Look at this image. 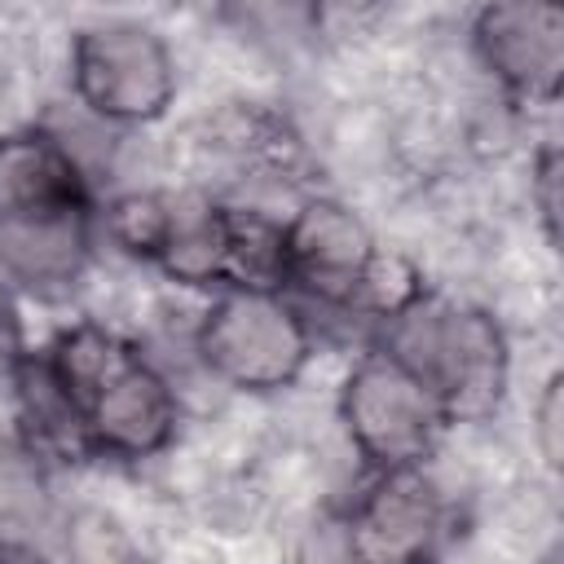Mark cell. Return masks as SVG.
Segmentation results:
<instances>
[{"label": "cell", "mask_w": 564, "mask_h": 564, "mask_svg": "<svg viewBox=\"0 0 564 564\" xmlns=\"http://www.w3.org/2000/svg\"><path fill=\"white\" fill-rule=\"evenodd\" d=\"M97 247L93 172L48 128L0 132V278L13 291L66 295Z\"/></svg>", "instance_id": "cell-1"}, {"label": "cell", "mask_w": 564, "mask_h": 564, "mask_svg": "<svg viewBox=\"0 0 564 564\" xmlns=\"http://www.w3.org/2000/svg\"><path fill=\"white\" fill-rule=\"evenodd\" d=\"M40 366L70 401L93 458L145 463L176 441V388L128 335L75 322L40 352Z\"/></svg>", "instance_id": "cell-2"}, {"label": "cell", "mask_w": 564, "mask_h": 564, "mask_svg": "<svg viewBox=\"0 0 564 564\" xmlns=\"http://www.w3.org/2000/svg\"><path fill=\"white\" fill-rule=\"evenodd\" d=\"M375 348L392 352L441 405L445 423H485L507 397L511 348L502 322L467 300L427 291L414 308L379 326Z\"/></svg>", "instance_id": "cell-3"}, {"label": "cell", "mask_w": 564, "mask_h": 564, "mask_svg": "<svg viewBox=\"0 0 564 564\" xmlns=\"http://www.w3.org/2000/svg\"><path fill=\"white\" fill-rule=\"evenodd\" d=\"M317 352L313 322L286 291H216L194 326L198 366L234 392H282Z\"/></svg>", "instance_id": "cell-4"}, {"label": "cell", "mask_w": 564, "mask_h": 564, "mask_svg": "<svg viewBox=\"0 0 564 564\" xmlns=\"http://www.w3.org/2000/svg\"><path fill=\"white\" fill-rule=\"evenodd\" d=\"M66 79L75 106L101 128H141L172 110L181 75L172 44L132 18L88 22L70 35Z\"/></svg>", "instance_id": "cell-5"}, {"label": "cell", "mask_w": 564, "mask_h": 564, "mask_svg": "<svg viewBox=\"0 0 564 564\" xmlns=\"http://www.w3.org/2000/svg\"><path fill=\"white\" fill-rule=\"evenodd\" d=\"M339 423L366 476L423 467L445 436L436 397L383 348H366L339 383Z\"/></svg>", "instance_id": "cell-6"}, {"label": "cell", "mask_w": 564, "mask_h": 564, "mask_svg": "<svg viewBox=\"0 0 564 564\" xmlns=\"http://www.w3.org/2000/svg\"><path fill=\"white\" fill-rule=\"evenodd\" d=\"M449 542V498L427 467L370 471L344 516V564H436Z\"/></svg>", "instance_id": "cell-7"}, {"label": "cell", "mask_w": 564, "mask_h": 564, "mask_svg": "<svg viewBox=\"0 0 564 564\" xmlns=\"http://www.w3.org/2000/svg\"><path fill=\"white\" fill-rule=\"evenodd\" d=\"M375 247L370 225L348 203L308 194L282 220V291L300 304L348 313Z\"/></svg>", "instance_id": "cell-8"}, {"label": "cell", "mask_w": 564, "mask_h": 564, "mask_svg": "<svg viewBox=\"0 0 564 564\" xmlns=\"http://www.w3.org/2000/svg\"><path fill=\"white\" fill-rule=\"evenodd\" d=\"M480 70L524 106H551L564 88V9L538 0H494L471 13Z\"/></svg>", "instance_id": "cell-9"}, {"label": "cell", "mask_w": 564, "mask_h": 564, "mask_svg": "<svg viewBox=\"0 0 564 564\" xmlns=\"http://www.w3.org/2000/svg\"><path fill=\"white\" fill-rule=\"evenodd\" d=\"M207 141L247 172L291 176L304 163V141L286 115L264 101H225L207 119Z\"/></svg>", "instance_id": "cell-10"}, {"label": "cell", "mask_w": 564, "mask_h": 564, "mask_svg": "<svg viewBox=\"0 0 564 564\" xmlns=\"http://www.w3.org/2000/svg\"><path fill=\"white\" fill-rule=\"evenodd\" d=\"M282 291V220L225 203L220 291Z\"/></svg>", "instance_id": "cell-11"}, {"label": "cell", "mask_w": 564, "mask_h": 564, "mask_svg": "<svg viewBox=\"0 0 564 564\" xmlns=\"http://www.w3.org/2000/svg\"><path fill=\"white\" fill-rule=\"evenodd\" d=\"M176 220V198L154 189H123L106 207H97V229L132 260L159 264Z\"/></svg>", "instance_id": "cell-12"}, {"label": "cell", "mask_w": 564, "mask_h": 564, "mask_svg": "<svg viewBox=\"0 0 564 564\" xmlns=\"http://www.w3.org/2000/svg\"><path fill=\"white\" fill-rule=\"evenodd\" d=\"M427 291H432V286H427L423 269H419L405 251H397V247H375V256H370V264H366V273H361V282H357V291H352V308H348V313H357L361 322H370V326L379 330L383 322H392V317H401L405 308H414Z\"/></svg>", "instance_id": "cell-13"}, {"label": "cell", "mask_w": 564, "mask_h": 564, "mask_svg": "<svg viewBox=\"0 0 564 564\" xmlns=\"http://www.w3.org/2000/svg\"><path fill=\"white\" fill-rule=\"evenodd\" d=\"M66 551L70 564H141V555L106 511H84L66 533Z\"/></svg>", "instance_id": "cell-14"}, {"label": "cell", "mask_w": 564, "mask_h": 564, "mask_svg": "<svg viewBox=\"0 0 564 564\" xmlns=\"http://www.w3.org/2000/svg\"><path fill=\"white\" fill-rule=\"evenodd\" d=\"M560 185H564V159H560V145L546 141V145L533 154L529 198H533V212H538L542 234H546L551 247H560Z\"/></svg>", "instance_id": "cell-15"}, {"label": "cell", "mask_w": 564, "mask_h": 564, "mask_svg": "<svg viewBox=\"0 0 564 564\" xmlns=\"http://www.w3.org/2000/svg\"><path fill=\"white\" fill-rule=\"evenodd\" d=\"M533 445L546 463V471H560L564 463V375L551 370L538 401H533Z\"/></svg>", "instance_id": "cell-16"}, {"label": "cell", "mask_w": 564, "mask_h": 564, "mask_svg": "<svg viewBox=\"0 0 564 564\" xmlns=\"http://www.w3.org/2000/svg\"><path fill=\"white\" fill-rule=\"evenodd\" d=\"M31 361L22 317H18V291L0 278V401H13V388Z\"/></svg>", "instance_id": "cell-17"}, {"label": "cell", "mask_w": 564, "mask_h": 564, "mask_svg": "<svg viewBox=\"0 0 564 564\" xmlns=\"http://www.w3.org/2000/svg\"><path fill=\"white\" fill-rule=\"evenodd\" d=\"M0 564H9V551H4V538H0Z\"/></svg>", "instance_id": "cell-18"}]
</instances>
